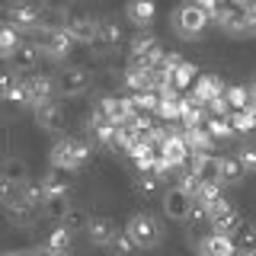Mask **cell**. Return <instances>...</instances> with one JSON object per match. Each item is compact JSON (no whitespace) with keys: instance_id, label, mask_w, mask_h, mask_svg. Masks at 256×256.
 I'll list each match as a JSON object with an SVG mask.
<instances>
[{"instance_id":"42","label":"cell","mask_w":256,"mask_h":256,"mask_svg":"<svg viewBox=\"0 0 256 256\" xmlns=\"http://www.w3.org/2000/svg\"><path fill=\"white\" fill-rule=\"evenodd\" d=\"M109 250H112V256H134V250H138V246L132 244V237H128L125 230H118V234L112 237Z\"/></svg>"},{"instance_id":"24","label":"cell","mask_w":256,"mask_h":256,"mask_svg":"<svg viewBox=\"0 0 256 256\" xmlns=\"http://www.w3.org/2000/svg\"><path fill=\"white\" fill-rule=\"evenodd\" d=\"M182 141H186L189 154H212V148H214V141H212V134L205 132V125L186 128V132H182Z\"/></svg>"},{"instance_id":"3","label":"cell","mask_w":256,"mask_h":256,"mask_svg":"<svg viewBox=\"0 0 256 256\" xmlns=\"http://www.w3.org/2000/svg\"><path fill=\"white\" fill-rule=\"evenodd\" d=\"M208 224H212L214 234L234 237V234H237V228L244 224V214H240L237 208L228 202V196H221L214 205H208Z\"/></svg>"},{"instance_id":"27","label":"cell","mask_w":256,"mask_h":256,"mask_svg":"<svg viewBox=\"0 0 256 256\" xmlns=\"http://www.w3.org/2000/svg\"><path fill=\"white\" fill-rule=\"evenodd\" d=\"M196 80H198V68H196V64H189V61H182L180 68L173 70L170 86H173L176 93H182V96H186V90H192V86H196Z\"/></svg>"},{"instance_id":"9","label":"cell","mask_w":256,"mask_h":256,"mask_svg":"<svg viewBox=\"0 0 256 256\" xmlns=\"http://www.w3.org/2000/svg\"><path fill=\"white\" fill-rule=\"evenodd\" d=\"M38 48H42L45 54H52V58H64V54H70V48H74V38L61 26H45L42 36H38Z\"/></svg>"},{"instance_id":"20","label":"cell","mask_w":256,"mask_h":256,"mask_svg":"<svg viewBox=\"0 0 256 256\" xmlns=\"http://www.w3.org/2000/svg\"><path fill=\"white\" fill-rule=\"evenodd\" d=\"M0 100H10V102H22L26 106V86L16 70H0Z\"/></svg>"},{"instance_id":"39","label":"cell","mask_w":256,"mask_h":256,"mask_svg":"<svg viewBox=\"0 0 256 256\" xmlns=\"http://www.w3.org/2000/svg\"><path fill=\"white\" fill-rule=\"evenodd\" d=\"M20 36H16V29L10 26V22H4L0 26V58H13V52L20 48Z\"/></svg>"},{"instance_id":"4","label":"cell","mask_w":256,"mask_h":256,"mask_svg":"<svg viewBox=\"0 0 256 256\" xmlns=\"http://www.w3.org/2000/svg\"><path fill=\"white\" fill-rule=\"evenodd\" d=\"M61 29L68 32L74 42H96V29H100V20L86 10H68V16L61 20Z\"/></svg>"},{"instance_id":"8","label":"cell","mask_w":256,"mask_h":256,"mask_svg":"<svg viewBox=\"0 0 256 256\" xmlns=\"http://www.w3.org/2000/svg\"><path fill=\"white\" fill-rule=\"evenodd\" d=\"M6 208V218H10V224H16V228H29V224H36V218L42 214V208L32 205L29 198H22V192H16V196H10L4 202Z\"/></svg>"},{"instance_id":"38","label":"cell","mask_w":256,"mask_h":256,"mask_svg":"<svg viewBox=\"0 0 256 256\" xmlns=\"http://www.w3.org/2000/svg\"><path fill=\"white\" fill-rule=\"evenodd\" d=\"M224 100H228L230 112H244V109H250L253 96H250L246 86H228V90H224Z\"/></svg>"},{"instance_id":"50","label":"cell","mask_w":256,"mask_h":256,"mask_svg":"<svg viewBox=\"0 0 256 256\" xmlns=\"http://www.w3.org/2000/svg\"><path fill=\"white\" fill-rule=\"evenodd\" d=\"M250 112H253V122H256V102H250Z\"/></svg>"},{"instance_id":"29","label":"cell","mask_w":256,"mask_h":256,"mask_svg":"<svg viewBox=\"0 0 256 256\" xmlns=\"http://www.w3.org/2000/svg\"><path fill=\"white\" fill-rule=\"evenodd\" d=\"M0 176H4L6 182H13V186H22V182H29V166H26V160L6 157L4 164H0Z\"/></svg>"},{"instance_id":"51","label":"cell","mask_w":256,"mask_h":256,"mask_svg":"<svg viewBox=\"0 0 256 256\" xmlns=\"http://www.w3.org/2000/svg\"><path fill=\"white\" fill-rule=\"evenodd\" d=\"M36 256H52V253H48V250H36Z\"/></svg>"},{"instance_id":"53","label":"cell","mask_w":256,"mask_h":256,"mask_svg":"<svg viewBox=\"0 0 256 256\" xmlns=\"http://www.w3.org/2000/svg\"><path fill=\"white\" fill-rule=\"evenodd\" d=\"M244 256H256V250H253V253H244Z\"/></svg>"},{"instance_id":"18","label":"cell","mask_w":256,"mask_h":256,"mask_svg":"<svg viewBox=\"0 0 256 256\" xmlns=\"http://www.w3.org/2000/svg\"><path fill=\"white\" fill-rule=\"evenodd\" d=\"M198 256H237V246L230 237L224 234H205L202 240H198Z\"/></svg>"},{"instance_id":"45","label":"cell","mask_w":256,"mask_h":256,"mask_svg":"<svg viewBox=\"0 0 256 256\" xmlns=\"http://www.w3.org/2000/svg\"><path fill=\"white\" fill-rule=\"evenodd\" d=\"M192 4H196V6H202V10H205L208 16H212V13H214V6H218V0H192Z\"/></svg>"},{"instance_id":"47","label":"cell","mask_w":256,"mask_h":256,"mask_svg":"<svg viewBox=\"0 0 256 256\" xmlns=\"http://www.w3.org/2000/svg\"><path fill=\"white\" fill-rule=\"evenodd\" d=\"M4 256H36V250H10V253H4Z\"/></svg>"},{"instance_id":"5","label":"cell","mask_w":256,"mask_h":256,"mask_svg":"<svg viewBox=\"0 0 256 256\" xmlns=\"http://www.w3.org/2000/svg\"><path fill=\"white\" fill-rule=\"evenodd\" d=\"M173 22H176V32H180L182 38H196V36H202L205 26H208V13L196 4H182V6H176Z\"/></svg>"},{"instance_id":"26","label":"cell","mask_w":256,"mask_h":256,"mask_svg":"<svg viewBox=\"0 0 256 256\" xmlns=\"http://www.w3.org/2000/svg\"><path fill=\"white\" fill-rule=\"evenodd\" d=\"M154 13H157L154 0H128V10H125V16L134 22V26H141V29L154 22Z\"/></svg>"},{"instance_id":"10","label":"cell","mask_w":256,"mask_h":256,"mask_svg":"<svg viewBox=\"0 0 256 256\" xmlns=\"http://www.w3.org/2000/svg\"><path fill=\"white\" fill-rule=\"evenodd\" d=\"M192 202H196V198H192L189 192H182L180 186H170L164 192V214L170 221H189Z\"/></svg>"},{"instance_id":"52","label":"cell","mask_w":256,"mask_h":256,"mask_svg":"<svg viewBox=\"0 0 256 256\" xmlns=\"http://www.w3.org/2000/svg\"><path fill=\"white\" fill-rule=\"evenodd\" d=\"M250 96H253V102H256V84H253V93H250Z\"/></svg>"},{"instance_id":"48","label":"cell","mask_w":256,"mask_h":256,"mask_svg":"<svg viewBox=\"0 0 256 256\" xmlns=\"http://www.w3.org/2000/svg\"><path fill=\"white\" fill-rule=\"evenodd\" d=\"M45 4H48V6H64L68 0H45Z\"/></svg>"},{"instance_id":"16","label":"cell","mask_w":256,"mask_h":256,"mask_svg":"<svg viewBox=\"0 0 256 256\" xmlns=\"http://www.w3.org/2000/svg\"><path fill=\"white\" fill-rule=\"evenodd\" d=\"M218 166H221V157L214 154H192L186 170L198 176V182H218Z\"/></svg>"},{"instance_id":"14","label":"cell","mask_w":256,"mask_h":256,"mask_svg":"<svg viewBox=\"0 0 256 256\" xmlns=\"http://www.w3.org/2000/svg\"><path fill=\"white\" fill-rule=\"evenodd\" d=\"M189 148H186V141H182V134H170L164 144H160V160H164L170 170H180V166H186L189 164Z\"/></svg>"},{"instance_id":"15","label":"cell","mask_w":256,"mask_h":256,"mask_svg":"<svg viewBox=\"0 0 256 256\" xmlns=\"http://www.w3.org/2000/svg\"><path fill=\"white\" fill-rule=\"evenodd\" d=\"M96 112H100L102 118H109L112 125H122V122H128V118L134 116L132 106H128V96H102Z\"/></svg>"},{"instance_id":"44","label":"cell","mask_w":256,"mask_h":256,"mask_svg":"<svg viewBox=\"0 0 256 256\" xmlns=\"http://www.w3.org/2000/svg\"><path fill=\"white\" fill-rule=\"evenodd\" d=\"M234 157L240 160V166H244L246 173H256V144H246V148H240Z\"/></svg>"},{"instance_id":"49","label":"cell","mask_w":256,"mask_h":256,"mask_svg":"<svg viewBox=\"0 0 256 256\" xmlns=\"http://www.w3.org/2000/svg\"><path fill=\"white\" fill-rule=\"evenodd\" d=\"M237 4H240V6H244V10H246V6H253L256 0H237Z\"/></svg>"},{"instance_id":"1","label":"cell","mask_w":256,"mask_h":256,"mask_svg":"<svg viewBox=\"0 0 256 256\" xmlns=\"http://www.w3.org/2000/svg\"><path fill=\"white\" fill-rule=\"evenodd\" d=\"M125 234L132 237V244L138 246V250H154L160 240H164V228H160V221L154 214L134 212L132 218H128V224H125Z\"/></svg>"},{"instance_id":"32","label":"cell","mask_w":256,"mask_h":256,"mask_svg":"<svg viewBox=\"0 0 256 256\" xmlns=\"http://www.w3.org/2000/svg\"><path fill=\"white\" fill-rule=\"evenodd\" d=\"M70 240H74V234H70V230H64L61 224H58V228L45 237V246H42V250H48L52 256H68L70 253Z\"/></svg>"},{"instance_id":"12","label":"cell","mask_w":256,"mask_h":256,"mask_svg":"<svg viewBox=\"0 0 256 256\" xmlns=\"http://www.w3.org/2000/svg\"><path fill=\"white\" fill-rule=\"evenodd\" d=\"M26 86V106H42V102H52V93H54V80L48 74H32L22 80Z\"/></svg>"},{"instance_id":"19","label":"cell","mask_w":256,"mask_h":256,"mask_svg":"<svg viewBox=\"0 0 256 256\" xmlns=\"http://www.w3.org/2000/svg\"><path fill=\"white\" fill-rule=\"evenodd\" d=\"M36 125L42 128V132H61L64 125V109L58 102H42V106H36Z\"/></svg>"},{"instance_id":"46","label":"cell","mask_w":256,"mask_h":256,"mask_svg":"<svg viewBox=\"0 0 256 256\" xmlns=\"http://www.w3.org/2000/svg\"><path fill=\"white\" fill-rule=\"evenodd\" d=\"M244 13H246V26L253 29V26H256V4H253V6H246Z\"/></svg>"},{"instance_id":"40","label":"cell","mask_w":256,"mask_h":256,"mask_svg":"<svg viewBox=\"0 0 256 256\" xmlns=\"http://www.w3.org/2000/svg\"><path fill=\"white\" fill-rule=\"evenodd\" d=\"M224 196V192H221V182H202V186H198V192H196V196H192V198H196V202L198 205H214V202H218V198Z\"/></svg>"},{"instance_id":"21","label":"cell","mask_w":256,"mask_h":256,"mask_svg":"<svg viewBox=\"0 0 256 256\" xmlns=\"http://www.w3.org/2000/svg\"><path fill=\"white\" fill-rule=\"evenodd\" d=\"M42 189H45V196H68L70 192V170L48 166V173L42 176Z\"/></svg>"},{"instance_id":"2","label":"cell","mask_w":256,"mask_h":256,"mask_svg":"<svg viewBox=\"0 0 256 256\" xmlns=\"http://www.w3.org/2000/svg\"><path fill=\"white\" fill-rule=\"evenodd\" d=\"M90 144L80 141V138H61L58 144L52 148V166H61V170H80V166L90 160Z\"/></svg>"},{"instance_id":"34","label":"cell","mask_w":256,"mask_h":256,"mask_svg":"<svg viewBox=\"0 0 256 256\" xmlns=\"http://www.w3.org/2000/svg\"><path fill=\"white\" fill-rule=\"evenodd\" d=\"M205 132L212 134V141H228V138H234L230 116H208V118H205Z\"/></svg>"},{"instance_id":"22","label":"cell","mask_w":256,"mask_h":256,"mask_svg":"<svg viewBox=\"0 0 256 256\" xmlns=\"http://www.w3.org/2000/svg\"><path fill=\"white\" fill-rule=\"evenodd\" d=\"M125 86L134 90V93L157 90V70H150V68H128L125 70Z\"/></svg>"},{"instance_id":"25","label":"cell","mask_w":256,"mask_h":256,"mask_svg":"<svg viewBox=\"0 0 256 256\" xmlns=\"http://www.w3.org/2000/svg\"><path fill=\"white\" fill-rule=\"evenodd\" d=\"M38 45H29V42H22L20 48L13 52V68H16V74H32L36 70V64H38Z\"/></svg>"},{"instance_id":"36","label":"cell","mask_w":256,"mask_h":256,"mask_svg":"<svg viewBox=\"0 0 256 256\" xmlns=\"http://www.w3.org/2000/svg\"><path fill=\"white\" fill-rule=\"evenodd\" d=\"M90 132H93V138L100 141V144H116V125H112L109 118H102L100 112H93V118H90Z\"/></svg>"},{"instance_id":"37","label":"cell","mask_w":256,"mask_h":256,"mask_svg":"<svg viewBox=\"0 0 256 256\" xmlns=\"http://www.w3.org/2000/svg\"><path fill=\"white\" fill-rule=\"evenodd\" d=\"M86 224H90V214H86V208L70 205L68 214H64V221H61V228L70 230V234H77V230H86Z\"/></svg>"},{"instance_id":"17","label":"cell","mask_w":256,"mask_h":256,"mask_svg":"<svg viewBox=\"0 0 256 256\" xmlns=\"http://www.w3.org/2000/svg\"><path fill=\"white\" fill-rule=\"evenodd\" d=\"M224 80L218 77V74H198V80H196V86H192V96H196L202 106H208L212 100H218V96H224Z\"/></svg>"},{"instance_id":"13","label":"cell","mask_w":256,"mask_h":256,"mask_svg":"<svg viewBox=\"0 0 256 256\" xmlns=\"http://www.w3.org/2000/svg\"><path fill=\"white\" fill-rule=\"evenodd\" d=\"M118 234V224L106 218V214H90V224H86V240L93 246H109L112 237Z\"/></svg>"},{"instance_id":"28","label":"cell","mask_w":256,"mask_h":256,"mask_svg":"<svg viewBox=\"0 0 256 256\" xmlns=\"http://www.w3.org/2000/svg\"><path fill=\"white\" fill-rule=\"evenodd\" d=\"M180 112H182V93H176V90H164V93H160V106H157L160 118H166V122H180Z\"/></svg>"},{"instance_id":"43","label":"cell","mask_w":256,"mask_h":256,"mask_svg":"<svg viewBox=\"0 0 256 256\" xmlns=\"http://www.w3.org/2000/svg\"><path fill=\"white\" fill-rule=\"evenodd\" d=\"M134 189L141 192V196H154L160 189V176L157 173H138V180H134Z\"/></svg>"},{"instance_id":"31","label":"cell","mask_w":256,"mask_h":256,"mask_svg":"<svg viewBox=\"0 0 256 256\" xmlns=\"http://www.w3.org/2000/svg\"><path fill=\"white\" fill-rule=\"evenodd\" d=\"M244 166H240V160L234 154H228V157H221V166H218V182L221 186H237L240 180H244Z\"/></svg>"},{"instance_id":"23","label":"cell","mask_w":256,"mask_h":256,"mask_svg":"<svg viewBox=\"0 0 256 256\" xmlns=\"http://www.w3.org/2000/svg\"><path fill=\"white\" fill-rule=\"evenodd\" d=\"M122 38H125V32H122V26H118L116 20H100V29H96V42L93 45L112 52V48L122 45Z\"/></svg>"},{"instance_id":"35","label":"cell","mask_w":256,"mask_h":256,"mask_svg":"<svg viewBox=\"0 0 256 256\" xmlns=\"http://www.w3.org/2000/svg\"><path fill=\"white\" fill-rule=\"evenodd\" d=\"M68 208H70V202H68V196H45V202H42V218H48V221H64V214H68Z\"/></svg>"},{"instance_id":"11","label":"cell","mask_w":256,"mask_h":256,"mask_svg":"<svg viewBox=\"0 0 256 256\" xmlns=\"http://www.w3.org/2000/svg\"><path fill=\"white\" fill-rule=\"evenodd\" d=\"M214 20L221 22L228 32H244V29H250L246 26V13H244V6L237 4V0H218V6H214Z\"/></svg>"},{"instance_id":"41","label":"cell","mask_w":256,"mask_h":256,"mask_svg":"<svg viewBox=\"0 0 256 256\" xmlns=\"http://www.w3.org/2000/svg\"><path fill=\"white\" fill-rule=\"evenodd\" d=\"M230 125H234V134H250L256 122H253V112L244 109V112H230Z\"/></svg>"},{"instance_id":"7","label":"cell","mask_w":256,"mask_h":256,"mask_svg":"<svg viewBox=\"0 0 256 256\" xmlns=\"http://www.w3.org/2000/svg\"><path fill=\"white\" fill-rule=\"evenodd\" d=\"M38 20H42V10L32 0H10L6 4V22L13 29H36Z\"/></svg>"},{"instance_id":"33","label":"cell","mask_w":256,"mask_h":256,"mask_svg":"<svg viewBox=\"0 0 256 256\" xmlns=\"http://www.w3.org/2000/svg\"><path fill=\"white\" fill-rule=\"evenodd\" d=\"M230 240H234V246H237V256L253 253V250H256V224H253V221H244Z\"/></svg>"},{"instance_id":"6","label":"cell","mask_w":256,"mask_h":256,"mask_svg":"<svg viewBox=\"0 0 256 256\" xmlns=\"http://www.w3.org/2000/svg\"><path fill=\"white\" fill-rule=\"evenodd\" d=\"M93 84V74L84 68V64H70V68H64L58 77H54V90L64 93V96H80L86 93Z\"/></svg>"},{"instance_id":"30","label":"cell","mask_w":256,"mask_h":256,"mask_svg":"<svg viewBox=\"0 0 256 256\" xmlns=\"http://www.w3.org/2000/svg\"><path fill=\"white\" fill-rule=\"evenodd\" d=\"M128 106H132L134 116H157V106H160V93L157 90H144V93H134L128 96Z\"/></svg>"}]
</instances>
